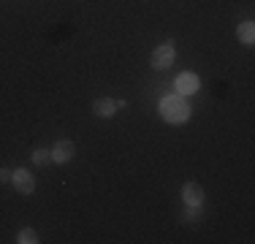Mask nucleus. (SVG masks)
Wrapping results in <instances>:
<instances>
[{"instance_id":"f8f14e48","label":"nucleus","mask_w":255,"mask_h":244,"mask_svg":"<svg viewBox=\"0 0 255 244\" xmlns=\"http://www.w3.org/2000/svg\"><path fill=\"white\" fill-rule=\"evenodd\" d=\"M11 179V171L8 168H0V182H8Z\"/></svg>"},{"instance_id":"7ed1b4c3","label":"nucleus","mask_w":255,"mask_h":244,"mask_svg":"<svg viewBox=\"0 0 255 244\" xmlns=\"http://www.w3.org/2000/svg\"><path fill=\"white\" fill-rule=\"evenodd\" d=\"M11 182H14V187H16V190H19L22 195H27V193L35 190V179H33V174H30L27 168L11 171Z\"/></svg>"},{"instance_id":"39448f33","label":"nucleus","mask_w":255,"mask_h":244,"mask_svg":"<svg viewBox=\"0 0 255 244\" xmlns=\"http://www.w3.org/2000/svg\"><path fill=\"white\" fill-rule=\"evenodd\" d=\"M198 87H201V79H198L196 73H179V79H177L179 95H190V93H196Z\"/></svg>"},{"instance_id":"6e6552de","label":"nucleus","mask_w":255,"mask_h":244,"mask_svg":"<svg viewBox=\"0 0 255 244\" xmlns=\"http://www.w3.org/2000/svg\"><path fill=\"white\" fill-rule=\"evenodd\" d=\"M236 35H239L242 44L253 46V41H255V24H253V22H242L239 30H236Z\"/></svg>"},{"instance_id":"0eeeda50","label":"nucleus","mask_w":255,"mask_h":244,"mask_svg":"<svg viewBox=\"0 0 255 244\" xmlns=\"http://www.w3.org/2000/svg\"><path fill=\"white\" fill-rule=\"evenodd\" d=\"M93 112L98 114V117H112V114L117 112V103L109 101V98H98V101L93 103Z\"/></svg>"},{"instance_id":"1a4fd4ad","label":"nucleus","mask_w":255,"mask_h":244,"mask_svg":"<svg viewBox=\"0 0 255 244\" xmlns=\"http://www.w3.org/2000/svg\"><path fill=\"white\" fill-rule=\"evenodd\" d=\"M49 160H52V152L44 149V146H38V149L33 152V163H35V166H46Z\"/></svg>"},{"instance_id":"f03ea898","label":"nucleus","mask_w":255,"mask_h":244,"mask_svg":"<svg viewBox=\"0 0 255 244\" xmlns=\"http://www.w3.org/2000/svg\"><path fill=\"white\" fill-rule=\"evenodd\" d=\"M174 57H177V49H174L171 44H163V46H157L152 52L149 63H152V68L163 71V68H168V65H174Z\"/></svg>"},{"instance_id":"20e7f679","label":"nucleus","mask_w":255,"mask_h":244,"mask_svg":"<svg viewBox=\"0 0 255 244\" xmlns=\"http://www.w3.org/2000/svg\"><path fill=\"white\" fill-rule=\"evenodd\" d=\"M52 160L54 163H68L71 157H74V152H76V146H74V141H68V138H63V141H57L52 146Z\"/></svg>"},{"instance_id":"423d86ee","label":"nucleus","mask_w":255,"mask_h":244,"mask_svg":"<svg viewBox=\"0 0 255 244\" xmlns=\"http://www.w3.org/2000/svg\"><path fill=\"white\" fill-rule=\"evenodd\" d=\"M182 198H185V204H201L204 201V187L196 185V182H187V185L182 187Z\"/></svg>"},{"instance_id":"f257e3e1","label":"nucleus","mask_w":255,"mask_h":244,"mask_svg":"<svg viewBox=\"0 0 255 244\" xmlns=\"http://www.w3.org/2000/svg\"><path fill=\"white\" fill-rule=\"evenodd\" d=\"M160 117L166 122L179 125V122H187V117H190V106L182 95H166L160 101Z\"/></svg>"},{"instance_id":"9b49d317","label":"nucleus","mask_w":255,"mask_h":244,"mask_svg":"<svg viewBox=\"0 0 255 244\" xmlns=\"http://www.w3.org/2000/svg\"><path fill=\"white\" fill-rule=\"evenodd\" d=\"M16 242H19V244H35V242H38V236H35L33 228H22L19 236H16Z\"/></svg>"},{"instance_id":"9d476101","label":"nucleus","mask_w":255,"mask_h":244,"mask_svg":"<svg viewBox=\"0 0 255 244\" xmlns=\"http://www.w3.org/2000/svg\"><path fill=\"white\" fill-rule=\"evenodd\" d=\"M185 220H187V223H198V220H201V204H187Z\"/></svg>"}]
</instances>
